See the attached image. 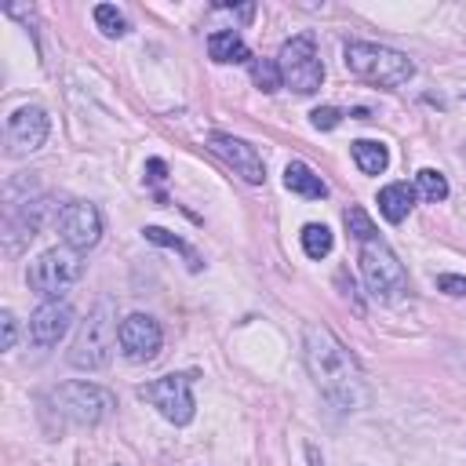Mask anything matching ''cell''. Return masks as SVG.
Returning a JSON list of instances; mask_svg holds the SVG:
<instances>
[{
    "label": "cell",
    "mask_w": 466,
    "mask_h": 466,
    "mask_svg": "<svg viewBox=\"0 0 466 466\" xmlns=\"http://www.w3.org/2000/svg\"><path fill=\"white\" fill-rule=\"evenodd\" d=\"M302 358L314 375L317 390L325 401H332L339 412H354L368 401V382L358 365V358L332 335L325 325H306L302 328Z\"/></svg>",
    "instance_id": "cell-1"
},
{
    "label": "cell",
    "mask_w": 466,
    "mask_h": 466,
    "mask_svg": "<svg viewBox=\"0 0 466 466\" xmlns=\"http://www.w3.org/2000/svg\"><path fill=\"white\" fill-rule=\"evenodd\" d=\"M121 342V325H116V306L109 299H99L88 317L81 321L73 346H69V365L81 372H99L109 365L113 346Z\"/></svg>",
    "instance_id": "cell-2"
},
{
    "label": "cell",
    "mask_w": 466,
    "mask_h": 466,
    "mask_svg": "<svg viewBox=\"0 0 466 466\" xmlns=\"http://www.w3.org/2000/svg\"><path fill=\"white\" fill-rule=\"evenodd\" d=\"M350 73H358L361 81L379 84V88H401L415 76V62L394 48L368 44V41H350L342 52Z\"/></svg>",
    "instance_id": "cell-3"
},
{
    "label": "cell",
    "mask_w": 466,
    "mask_h": 466,
    "mask_svg": "<svg viewBox=\"0 0 466 466\" xmlns=\"http://www.w3.org/2000/svg\"><path fill=\"white\" fill-rule=\"evenodd\" d=\"M44 408L52 415H59L62 422H73V426H95L102 419L113 415L116 401L109 390L102 386H92V382H66V386H55V390L44 398Z\"/></svg>",
    "instance_id": "cell-4"
},
{
    "label": "cell",
    "mask_w": 466,
    "mask_h": 466,
    "mask_svg": "<svg viewBox=\"0 0 466 466\" xmlns=\"http://www.w3.org/2000/svg\"><path fill=\"white\" fill-rule=\"evenodd\" d=\"M361 277H365V288L375 299H398L408 288V274H405L401 259L394 255L390 245L379 241V237L361 245Z\"/></svg>",
    "instance_id": "cell-5"
},
{
    "label": "cell",
    "mask_w": 466,
    "mask_h": 466,
    "mask_svg": "<svg viewBox=\"0 0 466 466\" xmlns=\"http://www.w3.org/2000/svg\"><path fill=\"white\" fill-rule=\"evenodd\" d=\"M81 274H84L81 252H73V248H52V252H44L41 259L29 266L26 277H29V288H33L36 295H44V299L52 302V299L66 295L76 281H81Z\"/></svg>",
    "instance_id": "cell-6"
},
{
    "label": "cell",
    "mask_w": 466,
    "mask_h": 466,
    "mask_svg": "<svg viewBox=\"0 0 466 466\" xmlns=\"http://www.w3.org/2000/svg\"><path fill=\"white\" fill-rule=\"evenodd\" d=\"M277 66H281V81L299 95H314L325 84V66L317 59V44H314V36H306V33L285 41Z\"/></svg>",
    "instance_id": "cell-7"
},
{
    "label": "cell",
    "mask_w": 466,
    "mask_h": 466,
    "mask_svg": "<svg viewBox=\"0 0 466 466\" xmlns=\"http://www.w3.org/2000/svg\"><path fill=\"white\" fill-rule=\"evenodd\" d=\"M139 398L149 401L168 422L186 426L193 419V390H189V375H165V379H153L146 386H139Z\"/></svg>",
    "instance_id": "cell-8"
},
{
    "label": "cell",
    "mask_w": 466,
    "mask_h": 466,
    "mask_svg": "<svg viewBox=\"0 0 466 466\" xmlns=\"http://www.w3.org/2000/svg\"><path fill=\"white\" fill-rule=\"evenodd\" d=\"M59 233H62V245L73 248V252H88L99 245L102 237V215L95 205L88 201H73L62 208L59 215Z\"/></svg>",
    "instance_id": "cell-9"
},
{
    "label": "cell",
    "mask_w": 466,
    "mask_h": 466,
    "mask_svg": "<svg viewBox=\"0 0 466 466\" xmlns=\"http://www.w3.org/2000/svg\"><path fill=\"white\" fill-rule=\"evenodd\" d=\"M48 139V113L41 106H22L8 116V132H4V142H8V153L12 157H26V153L41 149Z\"/></svg>",
    "instance_id": "cell-10"
},
{
    "label": "cell",
    "mask_w": 466,
    "mask_h": 466,
    "mask_svg": "<svg viewBox=\"0 0 466 466\" xmlns=\"http://www.w3.org/2000/svg\"><path fill=\"white\" fill-rule=\"evenodd\" d=\"M161 342H165V332L149 314H132L121 321V350L128 361H135V365L153 361L161 354Z\"/></svg>",
    "instance_id": "cell-11"
},
{
    "label": "cell",
    "mask_w": 466,
    "mask_h": 466,
    "mask_svg": "<svg viewBox=\"0 0 466 466\" xmlns=\"http://www.w3.org/2000/svg\"><path fill=\"white\" fill-rule=\"evenodd\" d=\"M212 149L219 153V157L237 172L245 182H252V186H259V182H266V165H262V157H259V149L255 146H248L245 139H237V135H226V132H212Z\"/></svg>",
    "instance_id": "cell-12"
},
{
    "label": "cell",
    "mask_w": 466,
    "mask_h": 466,
    "mask_svg": "<svg viewBox=\"0 0 466 466\" xmlns=\"http://www.w3.org/2000/svg\"><path fill=\"white\" fill-rule=\"evenodd\" d=\"M69 325H73V306L52 299V302H44V306L29 317V342L41 346V350L59 346V339L69 332Z\"/></svg>",
    "instance_id": "cell-13"
},
{
    "label": "cell",
    "mask_w": 466,
    "mask_h": 466,
    "mask_svg": "<svg viewBox=\"0 0 466 466\" xmlns=\"http://www.w3.org/2000/svg\"><path fill=\"white\" fill-rule=\"evenodd\" d=\"M285 186H288L292 193H299V197H306V201L328 197L325 179H321L314 168H309V165H302V161H292V165L285 168Z\"/></svg>",
    "instance_id": "cell-14"
},
{
    "label": "cell",
    "mask_w": 466,
    "mask_h": 466,
    "mask_svg": "<svg viewBox=\"0 0 466 466\" xmlns=\"http://www.w3.org/2000/svg\"><path fill=\"white\" fill-rule=\"evenodd\" d=\"M412 208H415V189L408 182H390L379 193V212L386 222H405Z\"/></svg>",
    "instance_id": "cell-15"
},
{
    "label": "cell",
    "mask_w": 466,
    "mask_h": 466,
    "mask_svg": "<svg viewBox=\"0 0 466 466\" xmlns=\"http://www.w3.org/2000/svg\"><path fill=\"white\" fill-rule=\"evenodd\" d=\"M208 55H212L215 62H252L248 44H245L233 29H219V33L208 36Z\"/></svg>",
    "instance_id": "cell-16"
},
{
    "label": "cell",
    "mask_w": 466,
    "mask_h": 466,
    "mask_svg": "<svg viewBox=\"0 0 466 466\" xmlns=\"http://www.w3.org/2000/svg\"><path fill=\"white\" fill-rule=\"evenodd\" d=\"M354 161L365 175H382L386 165H390V149L382 142H372V139H358L354 142Z\"/></svg>",
    "instance_id": "cell-17"
},
{
    "label": "cell",
    "mask_w": 466,
    "mask_h": 466,
    "mask_svg": "<svg viewBox=\"0 0 466 466\" xmlns=\"http://www.w3.org/2000/svg\"><path fill=\"white\" fill-rule=\"evenodd\" d=\"M332 229L328 226H321V222H309V226H302V252L309 255V259H325L328 252H332Z\"/></svg>",
    "instance_id": "cell-18"
},
{
    "label": "cell",
    "mask_w": 466,
    "mask_h": 466,
    "mask_svg": "<svg viewBox=\"0 0 466 466\" xmlns=\"http://www.w3.org/2000/svg\"><path fill=\"white\" fill-rule=\"evenodd\" d=\"M248 69H252V81H255L259 92H277L285 84L281 81V66L274 59H252Z\"/></svg>",
    "instance_id": "cell-19"
},
{
    "label": "cell",
    "mask_w": 466,
    "mask_h": 466,
    "mask_svg": "<svg viewBox=\"0 0 466 466\" xmlns=\"http://www.w3.org/2000/svg\"><path fill=\"white\" fill-rule=\"evenodd\" d=\"M146 233V241H153V245H165V248H175L179 255H186V262H189V269H201V255L193 252L186 241H179V237H172L168 229H161V226H146L142 229Z\"/></svg>",
    "instance_id": "cell-20"
},
{
    "label": "cell",
    "mask_w": 466,
    "mask_h": 466,
    "mask_svg": "<svg viewBox=\"0 0 466 466\" xmlns=\"http://www.w3.org/2000/svg\"><path fill=\"white\" fill-rule=\"evenodd\" d=\"M415 186H419L422 197H426V201H434V205L448 197V179H445L438 168H422V172L415 175Z\"/></svg>",
    "instance_id": "cell-21"
},
{
    "label": "cell",
    "mask_w": 466,
    "mask_h": 466,
    "mask_svg": "<svg viewBox=\"0 0 466 466\" xmlns=\"http://www.w3.org/2000/svg\"><path fill=\"white\" fill-rule=\"evenodd\" d=\"M342 222H346V229L354 233V237H358L361 245H368V241L375 237V222H372V219L365 215V208H358V205H350V208H346Z\"/></svg>",
    "instance_id": "cell-22"
},
{
    "label": "cell",
    "mask_w": 466,
    "mask_h": 466,
    "mask_svg": "<svg viewBox=\"0 0 466 466\" xmlns=\"http://www.w3.org/2000/svg\"><path fill=\"white\" fill-rule=\"evenodd\" d=\"M95 22H99V29H102L106 36H125V33H128L125 15L116 12L113 4H99V8H95Z\"/></svg>",
    "instance_id": "cell-23"
},
{
    "label": "cell",
    "mask_w": 466,
    "mask_h": 466,
    "mask_svg": "<svg viewBox=\"0 0 466 466\" xmlns=\"http://www.w3.org/2000/svg\"><path fill=\"white\" fill-rule=\"evenodd\" d=\"M309 121H314V128H317V132H332V128H339L342 113H339L335 106H321V109L309 113Z\"/></svg>",
    "instance_id": "cell-24"
},
{
    "label": "cell",
    "mask_w": 466,
    "mask_h": 466,
    "mask_svg": "<svg viewBox=\"0 0 466 466\" xmlns=\"http://www.w3.org/2000/svg\"><path fill=\"white\" fill-rule=\"evenodd\" d=\"M19 339V321L12 314H0V350H12Z\"/></svg>",
    "instance_id": "cell-25"
},
{
    "label": "cell",
    "mask_w": 466,
    "mask_h": 466,
    "mask_svg": "<svg viewBox=\"0 0 466 466\" xmlns=\"http://www.w3.org/2000/svg\"><path fill=\"white\" fill-rule=\"evenodd\" d=\"M438 288L445 295H466V277H455V274H441L438 277Z\"/></svg>",
    "instance_id": "cell-26"
},
{
    "label": "cell",
    "mask_w": 466,
    "mask_h": 466,
    "mask_svg": "<svg viewBox=\"0 0 466 466\" xmlns=\"http://www.w3.org/2000/svg\"><path fill=\"white\" fill-rule=\"evenodd\" d=\"M146 172H149L153 182H165V179H168V165H165V161H149Z\"/></svg>",
    "instance_id": "cell-27"
},
{
    "label": "cell",
    "mask_w": 466,
    "mask_h": 466,
    "mask_svg": "<svg viewBox=\"0 0 466 466\" xmlns=\"http://www.w3.org/2000/svg\"><path fill=\"white\" fill-rule=\"evenodd\" d=\"M306 459H309V466H325V459H321V452L314 445H306Z\"/></svg>",
    "instance_id": "cell-28"
}]
</instances>
